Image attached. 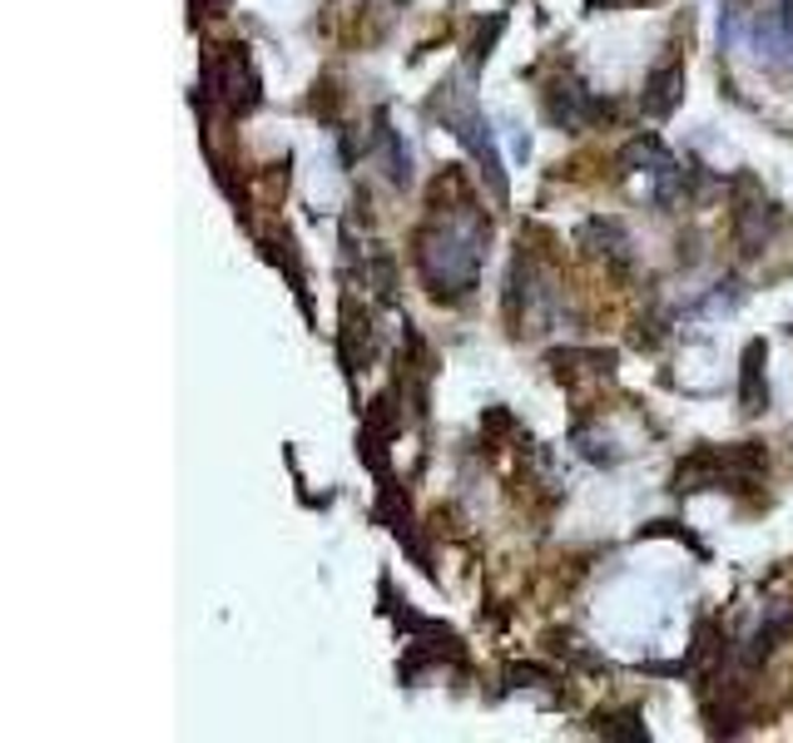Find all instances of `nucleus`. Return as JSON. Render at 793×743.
Here are the masks:
<instances>
[{"instance_id":"1","label":"nucleus","mask_w":793,"mask_h":743,"mask_svg":"<svg viewBox=\"0 0 793 743\" xmlns=\"http://www.w3.org/2000/svg\"><path fill=\"white\" fill-rule=\"evenodd\" d=\"M481 238L486 228L467 214H451V208L431 214V228L421 233V273L431 283V297L457 303L471 288L476 273H481Z\"/></svg>"},{"instance_id":"2","label":"nucleus","mask_w":793,"mask_h":743,"mask_svg":"<svg viewBox=\"0 0 793 743\" xmlns=\"http://www.w3.org/2000/svg\"><path fill=\"white\" fill-rule=\"evenodd\" d=\"M764 476V446H704V451L684 456L674 466V491H704V486H719V491H749V486Z\"/></svg>"},{"instance_id":"3","label":"nucleus","mask_w":793,"mask_h":743,"mask_svg":"<svg viewBox=\"0 0 793 743\" xmlns=\"http://www.w3.org/2000/svg\"><path fill=\"white\" fill-rule=\"evenodd\" d=\"M199 90L209 104L228 114H248L258 104V74H253L243 45H209L204 70H199Z\"/></svg>"},{"instance_id":"4","label":"nucleus","mask_w":793,"mask_h":743,"mask_svg":"<svg viewBox=\"0 0 793 743\" xmlns=\"http://www.w3.org/2000/svg\"><path fill=\"white\" fill-rule=\"evenodd\" d=\"M546 114H551L560 130H586L600 114V104L576 74H560V80H551V90H546Z\"/></svg>"},{"instance_id":"5","label":"nucleus","mask_w":793,"mask_h":743,"mask_svg":"<svg viewBox=\"0 0 793 743\" xmlns=\"http://www.w3.org/2000/svg\"><path fill=\"white\" fill-rule=\"evenodd\" d=\"M674 104H680V65H674V60H664V65L654 70L650 80H644L640 110H644V114H654V120H660V114H670Z\"/></svg>"},{"instance_id":"6","label":"nucleus","mask_w":793,"mask_h":743,"mask_svg":"<svg viewBox=\"0 0 793 743\" xmlns=\"http://www.w3.org/2000/svg\"><path fill=\"white\" fill-rule=\"evenodd\" d=\"M774 223H779L774 204H764V199H759V189H754V199H744V204H739V243H744V253L764 248V238H769V228H774Z\"/></svg>"},{"instance_id":"7","label":"nucleus","mask_w":793,"mask_h":743,"mask_svg":"<svg viewBox=\"0 0 793 743\" xmlns=\"http://www.w3.org/2000/svg\"><path fill=\"white\" fill-rule=\"evenodd\" d=\"M580 238L590 243V253H600V258L616 263V268H626V263H630V238H626V228H620V223L596 218V223H586V228H580Z\"/></svg>"},{"instance_id":"8","label":"nucleus","mask_w":793,"mask_h":743,"mask_svg":"<svg viewBox=\"0 0 793 743\" xmlns=\"http://www.w3.org/2000/svg\"><path fill=\"white\" fill-rule=\"evenodd\" d=\"M769 407V387H764V343H754L744 353V411L759 417Z\"/></svg>"},{"instance_id":"9","label":"nucleus","mask_w":793,"mask_h":743,"mask_svg":"<svg viewBox=\"0 0 793 743\" xmlns=\"http://www.w3.org/2000/svg\"><path fill=\"white\" fill-rule=\"evenodd\" d=\"M189 6H194V20H199V16H224L228 0H189Z\"/></svg>"},{"instance_id":"10","label":"nucleus","mask_w":793,"mask_h":743,"mask_svg":"<svg viewBox=\"0 0 793 743\" xmlns=\"http://www.w3.org/2000/svg\"><path fill=\"white\" fill-rule=\"evenodd\" d=\"M610 6H626V0H590V10H610ZM634 6H650V0H634Z\"/></svg>"}]
</instances>
